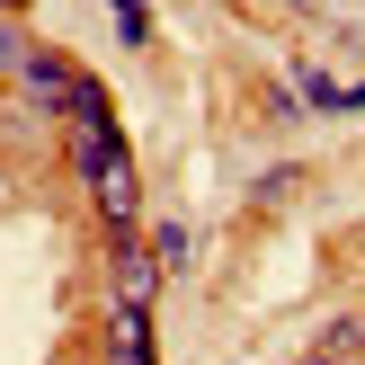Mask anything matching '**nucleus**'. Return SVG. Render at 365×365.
<instances>
[{"mask_svg":"<svg viewBox=\"0 0 365 365\" xmlns=\"http://www.w3.org/2000/svg\"><path fill=\"white\" fill-rule=\"evenodd\" d=\"M116 365H152V312L116 303Z\"/></svg>","mask_w":365,"mask_h":365,"instance_id":"20e7f679","label":"nucleus"},{"mask_svg":"<svg viewBox=\"0 0 365 365\" xmlns=\"http://www.w3.org/2000/svg\"><path fill=\"white\" fill-rule=\"evenodd\" d=\"M18 81H27V98H36V107H71L81 71H71L63 53H18Z\"/></svg>","mask_w":365,"mask_h":365,"instance_id":"f03ea898","label":"nucleus"},{"mask_svg":"<svg viewBox=\"0 0 365 365\" xmlns=\"http://www.w3.org/2000/svg\"><path fill=\"white\" fill-rule=\"evenodd\" d=\"M0 9H18V0H0Z\"/></svg>","mask_w":365,"mask_h":365,"instance_id":"423d86ee","label":"nucleus"},{"mask_svg":"<svg viewBox=\"0 0 365 365\" xmlns=\"http://www.w3.org/2000/svg\"><path fill=\"white\" fill-rule=\"evenodd\" d=\"M152 285H160V259H143L134 241L116 250V303H143V312H152Z\"/></svg>","mask_w":365,"mask_h":365,"instance_id":"7ed1b4c3","label":"nucleus"},{"mask_svg":"<svg viewBox=\"0 0 365 365\" xmlns=\"http://www.w3.org/2000/svg\"><path fill=\"white\" fill-rule=\"evenodd\" d=\"M63 116H81V178H89V196H98V214H107L116 232H134L143 196H134V160H125V134H116V116H107V98L81 81Z\"/></svg>","mask_w":365,"mask_h":365,"instance_id":"f257e3e1","label":"nucleus"},{"mask_svg":"<svg viewBox=\"0 0 365 365\" xmlns=\"http://www.w3.org/2000/svg\"><path fill=\"white\" fill-rule=\"evenodd\" d=\"M18 53H27V45H18L9 27H0V71H18Z\"/></svg>","mask_w":365,"mask_h":365,"instance_id":"39448f33","label":"nucleus"}]
</instances>
